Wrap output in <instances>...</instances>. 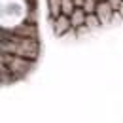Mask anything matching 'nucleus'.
<instances>
[{"mask_svg": "<svg viewBox=\"0 0 123 123\" xmlns=\"http://www.w3.org/2000/svg\"><path fill=\"white\" fill-rule=\"evenodd\" d=\"M2 53H12L17 57L29 59V61H36L38 55H40V44L34 38H21V36H15L13 32H10V36H8L4 31V34H2Z\"/></svg>", "mask_w": 123, "mask_h": 123, "instance_id": "f257e3e1", "label": "nucleus"}, {"mask_svg": "<svg viewBox=\"0 0 123 123\" xmlns=\"http://www.w3.org/2000/svg\"><path fill=\"white\" fill-rule=\"evenodd\" d=\"M32 64H34V61L17 57V55H12V53H2V66H6L10 70V74L15 78V80L25 76L32 68Z\"/></svg>", "mask_w": 123, "mask_h": 123, "instance_id": "f03ea898", "label": "nucleus"}, {"mask_svg": "<svg viewBox=\"0 0 123 123\" xmlns=\"http://www.w3.org/2000/svg\"><path fill=\"white\" fill-rule=\"evenodd\" d=\"M10 32H13L15 36H21V38H34V40H38V27L34 23H27V21L19 23Z\"/></svg>", "mask_w": 123, "mask_h": 123, "instance_id": "7ed1b4c3", "label": "nucleus"}, {"mask_svg": "<svg viewBox=\"0 0 123 123\" xmlns=\"http://www.w3.org/2000/svg\"><path fill=\"white\" fill-rule=\"evenodd\" d=\"M51 23H53V34L57 38L68 34V31L72 29V23H70V17L68 15H61V17H57V19H53Z\"/></svg>", "mask_w": 123, "mask_h": 123, "instance_id": "20e7f679", "label": "nucleus"}, {"mask_svg": "<svg viewBox=\"0 0 123 123\" xmlns=\"http://www.w3.org/2000/svg\"><path fill=\"white\" fill-rule=\"evenodd\" d=\"M114 8L110 6V2L104 0V2H98V8H97V15L100 19V23L102 25H108V23H112V17H114Z\"/></svg>", "mask_w": 123, "mask_h": 123, "instance_id": "39448f33", "label": "nucleus"}, {"mask_svg": "<svg viewBox=\"0 0 123 123\" xmlns=\"http://www.w3.org/2000/svg\"><path fill=\"white\" fill-rule=\"evenodd\" d=\"M85 19H87V13L83 8H76L74 13L70 15V23H72V29H80L85 25Z\"/></svg>", "mask_w": 123, "mask_h": 123, "instance_id": "423d86ee", "label": "nucleus"}, {"mask_svg": "<svg viewBox=\"0 0 123 123\" xmlns=\"http://www.w3.org/2000/svg\"><path fill=\"white\" fill-rule=\"evenodd\" d=\"M47 10H49V17L51 21L62 15V0H47Z\"/></svg>", "mask_w": 123, "mask_h": 123, "instance_id": "0eeeda50", "label": "nucleus"}, {"mask_svg": "<svg viewBox=\"0 0 123 123\" xmlns=\"http://www.w3.org/2000/svg\"><path fill=\"white\" fill-rule=\"evenodd\" d=\"M102 23H100V19H98V15L97 13H89L87 15V19H85V27L89 29V31H95V29H98Z\"/></svg>", "mask_w": 123, "mask_h": 123, "instance_id": "6e6552de", "label": "nucleus"}, {"mask_svg": "<svg viewBox=\"0 0 123 123\" xmlns=\"http://www.w3.org/2000/svg\"><path fill=\"white\" fill-rule=\"evenodd\" d=\"M74 10H76V4H74V0H62V15H72L74 13Z\"/></svg>", "mask_w": 123, "mask_h": 123, "instance_id": "1a4fd4ad", "label": "nucleus"}, {"mask_svg": "<svg viewBox=\"0 0 123 123\" xmlns=\"http://www.w3.org/2000/svg\"><path fill=\"white\" fill-rule=\"evenodd\" d=\"M97 8H98V2L97 0H85L83 2V10H85L87 15L89 13H97Z\"/></svg>", "mask_w": 123, "mask_h": 123, "instance_id": "9d476101", "label": "nucleus"}, {"mask_svg": "<svg viewBox=\"0 0 123 123\" xmlns=\"http://www.w3.org/2000/svg\"><path fill=\"white\" fill-rule=\"evenodd\" d=\"M123 21V15L119 12H114V17H112V23H121Z\"/></svg>", "mask_w": 123, "mask_h": 123, "instance_id": "9b49d317", "label": "nucleus"}, {"mask_svg": "<svg viewBox=\"0 0 123 123\" xmlns=\"http://www.w3.org/2000/svg\"><path fill=\"white\" fill-rule=\"evenodd\" d=\"M76 32H78V36H81V34H87L89 32V29L83 25V27H80V29H76Z\"/></svg>", "mask_w": 123, "mask_h": 123, "instance_id": "f8f14e48", "label": "nucleus"}, {"mask_svg": "<svg viewBox=\"0 0 123 123\" xmlns=\"http://www.w3.org/2000/svg\"><path fill=\"white\" fill-rule=\"evenodd\" d=\"M83 2H85V0H74V4H76V8H83Z\"/></svg>", "mask_w": 123, "mask_h": 123, "instance_id": "ddd939ff", "label": "nucleus"}, {"mask_svg": "<svg viewBox=\"0 0 123 123\" xmlns=\"http://www.w3.org/2000/svg\"><path fill=\"white\" fill-rule=\"evenodd\" d=\"M119 13L123 15V2H121V6H119Z\"/></svg>", "mask_w": 123, "mask_h": 123, "instance_id": "4468645a", "label": "nucleus"}, {"mask_svg": "<svg viewBox=\"0 0 123 123\" xmlns=\"http://www.w3.org/2000/svg\"><path fill=\"white\" fill-rule=\"evenodd\" d=\"M97 2H104V0H97Z\"/></svg>", "mask_w": 123, "mask_h": 123, "instance_id": "2eb2a0df", "label": "nucleus"}]
</instances>
